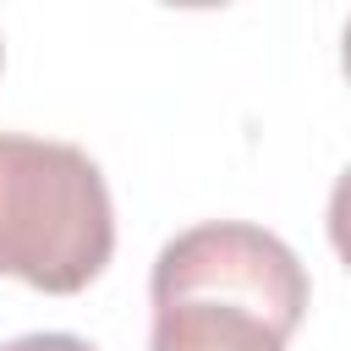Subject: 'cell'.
Returning a JSON list of instances; mask_svg holds the SVG:
<instances>
[{
  "instance_id": "7a4b0ae2",
  "label": "cell",
  "mask_w": 351,
  "mask_h": 351,
  "mask_svg": "<svg viewBox=\"0 0 351 351\" xmlns=\"http://www.w3.org/2000/svg\"><path fill=\"white\" fill-rule=\"evenodd\" d=\"M115 252L104 170L77 143L0 132V274L77 296Z\"/></svg>"
},
{
  "instance_id": "3957f363",
  "label": "cell",
  "mask_w": 351,
  "mask_h": 351,
  "mask_svg": "<svg viewBox=\"0 0 351 351\" xmlns=\"http://www.w3.org/2000/svg\"><path fill=\"white\" fill-rule=\"evenodd\" d=\"M0 351H93V346L77 335H22V340H5Z\"/></svg>"
},
{
  "instance_id": "6da1fadb",
  "label": "cell",
  "mask_w": 351,
  "mask_h": 351,
  "mask_svg": "<svg viewBox=\"0 0 351 351\" xmlns=\"http://www.w3.org/2000/svg\"><path fill=\"white\" fill-rule=\"evenodd\" d=\"M148 296V351H285L307 313V269L274 230L208 219L159 247Z\"/></svg>"
}]
</instances>
